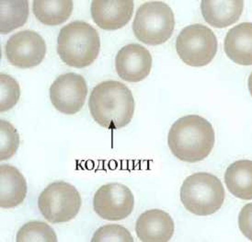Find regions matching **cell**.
Instances as JSON below:
<instances>
[{
    "label": "cell",
    "instance_id": "5b68a950",
    "mask_svg": "<svg viewBox=\"0 0 252 242\" xmlns=\"http://www.w3.org/2000/svg\"><path fill=\"white\" fill-rule=\"evenodd\" d=\"M175 28L171 7L161 1L147 2L138 7L133 22V34L147 45H159L168 41Z\"/></svg>",
    "mask_w": 252,
    "mask_h": 242
},
{
    "label": "cell",
    "instance_id": "277c9868",
    "mask_svg": "<svg viewBox=\"0 0 252 242\" xmlns=\"http://www.w3.org/2000/svg\"><path fill=\"white\" fill-rule=\"evenodd\" d=\"M181 201L191 214L206 216L215 214L224 202V189L216 175L196 173L189 175L181 188Z\"/></svg>",
    "mask_w": 252,
    "mask_h": 242
},
{
    "label": "cell",
    "instance_id": "3957f363",
    "mask_svg": "<svg viewBox=\"0 0 252 242\" xmlns=\"http://www.w3.org/2000/svg\"><path fill=\"white\" fill-rule=\"evenodd\" d=\"M100 40L97 30L82 21H73L61 29L57 53L63 63L76 69L91 66L98 58Z\"/></svg>",
    "mask_w": 252,
    "mask_h": 242
},
{
    "label": "cell",
    "instance_id": "9a60e30c",
    "mask_svg": "<svg viewBox=\"0 0 252 242\" xmlns=\"http://www.w3.org/2000/svg\"><path fill=\"white\" fill-rule=\"evenodd\" d=\"M27 182L21 172L8 164L0 166V207L14 208L22 204L27 195Z\"/></svg>",
    "mask_w": 252,
    "mask_h": 242
},
{
    "label": "cell",
    "instance_id": "9c48e42d",
    "mask_svg": "<svg viewBox=\"0 0 252 242\" xmlns=\"http://www.w3.org/2000/svg\"><path fill=\"white\" fill-rule=\"evenodd\" d=\"M46 43L34 31H21L9 37L5 46L7 61L21 69L39 66L46 56Z\"/></svg>",
    "mask_w": 252,
    "mask_h": 242
},
{
    "label": "cell",
    "instance_id": "ba28073f",
    "mask_svg": "<svg viewBox=\"0 0 252 242\" xmlns=\"http://www.w3.org/2000/svg\"><path fill=\"white\" fill-rule=\"evenodd\" d=\"M134 196L128 187L112 182L98 188L93 198V209L102 219L119 221L133 212Z\"/></svg>",
    "mask_w": 252,
    "mask_h": 242
},
{
    "label": "cell",
    "instance_id": "cb8c5ba5",
    "mask_svg": "<svg viewBox=\"0 0 252 242\" xmlns=\"http://www.w3.org/2000/svg\"><path fill=\"white\" fill-rule=\"evenodd\" d=\"M238 228L242 234L252 242V203L241 209L238 214Z\"/></svg>",
    "mask_w": 252,
    "mask_h": 242
},
{
    "label": "cell",
    "instance_id": "603a6c76",
    "mask_svg": "<svg viewBox=\"0 0 252 242\" xmlns=\"http://www.w3.org/2000/svg\"><path fill=\"white\" fill-rule=\"evenodd\" d=\"M133 242V236L127 228L120 225H106L98 228L91 242Z\"/></svg>",
    "mask_w": 252,
    "mask_h": 242
},
{
    "label": "cell",
    "instance_id": "6da1fadb",
    "mask_svg": "<svg viewBox=\"0 0 252 242\" xmlns=\"http://www.w3.org/2000/svg\"><path fill=\"white\" fill-rule=\"evenodd\" d=\"M89 108L98 125L109 130H118L132 121L135 103L132 91L126 85L107 80L91 91Z\"/></svg>",
    "mask_w": 252,
    "mask_h": 242
},
{
    "label": "cell",
    "instance_id": "44dd1931",
    "mask_svg": "<svg viewBox=\"0 0 252 242\" xmlns=\"http://www.w3.org/2000/svg\"><path fill=\"white\" fill-rule=\"evenodd\" d=\"M0 160L12 158L20 145V137L17 129L10 123L0 120Z\"/></svg>",
    "mask_w": 252,
    "mask_h": 242
},
{
    "label": "cell",
    "instance_id": "8fae6325",
    "mask_svg": "<svg viewBox=\"0 0 252 242\" xmlns=\"http://www.w3.org/2000/svg\"><path fill=\"white\" fill-rule=\"evenodd\" d=\"M151 69V54L138 43L124 46L115 57V70L118 76L127 82H140L149 76Z\"/></svg>",
    "mask_w": 252,
    "mask_h": 242
},
{
    "label": "cell",
    "instance_id": "4fadbf2b",
    "mask_svg": "<svg viewBox=\"0 0 252 242\" xmlns=\"http://www.w3.org/2000/svg\"><path fill=\"white\" fill-rule=\"evenodd\" d=\"M175 230L172 217L160 209H151L139 215L135 232L142 242H168Z\"/></svg>",
    "mask_w": 252,
    "mask_h": 242
},
{
    "label": "cell",
    "instance_id": "30bf717a",
    "mask_svg": "<svg viewBox=\"0 0 252 242\" xmlns=\"http://www.w3.org/2000/svg\"><path fill=\"white\" fill-rule=\"evenodd\" d=\"M88 85L84 77L76 73L58 76L50 87V100L56 110L63 114H76L84 106Z\"/></svg>",
    "mask_w": 252,
    "mask_h": 242
},
{
    "label": "cell",
    "instance_id": "e0dca14e",
    "mask_svg": "<svg viewBox=\"0 0 252 242\" xmlns=\"http://www.w3.org/2000/svg\"><path fill=\"white\" fill-rule=\"evenodd\" d=\"M224 183L235 197L252 200V160L235 161L226 169Z\"/></svg>",
    "mask_w": 252,
    "mask_h": 242
},
{
    "label": "cell",
    "instance_id": "52a82bcc",
    "mask_svg": "<svg viewBox=\"0 0 252 242\" xmlns=\"http://www.w3.org/2000/svg\"><path fill=\"white\" fill-rule=\"evenodd\" d=\"M179 57L189 67L207 66L217 56L218 41L215 33L203 24H192L182 30L176 40Z\"/></svg>",
    "mask_w": 252,
    "mask_h": 242
},
{
    "label": "cell",
    "instance_id": "7402d4cb",
    "mask_svg": "<svg viewBox=\"0 0 252 242\" xmlns=\"http://www.w3.org/2000/svg\"><path fill=\"white\" fill-rule=\"evenodd\" d=\"M0 111L5 112L12 109L21 97V89L12 76L6 74L0 75Z\"/></svg>",
    "mask_w": 252,
    "mask_h": 242
},
{
    "label": "cell",
    "instance_id": "2e32d148",
    "mask_svg": "<svg viewBox=\"0 0 252 242\" xmlns=\"http://www.w3.org/2000/svg\"><path fill=\"white\" fill-rule=\"evenodd\" d=\"M225 55L240 66H252V22H243L228 31L224 38Z\"/></svg>",
    "mask_w": 252,
    "mask_h": 242
},
{
    "label": "cell",
    "instance_id": "5bb4252c",
    "mask_svg": "<svg viewBox=\"0 0 252 242\" xmlns=\"http://www.w3.org/2000/svg\"><path fill=\"white\" fill-rule=\"evenodd\" d=\"M244 7L242 0H203L201 11L204 21L215 28H226L239 20Z\"/></svg>",
    "mask_w": 252,
    "mask_h": 242
},
{
    "label": "cell",
    "instance_id": "d6986e66",
    "mask_svg": "<svg viewBox=\"0 0 252 242\" xmlns=\"http://www.w3.org/2000/svg\"><path fill=\"white\" fill-rule=\"evenodd\" d=\"M29 17L27 0H1L0 1V34L7 35L16 29L22 27Z\"/></svg>",
    "mask_w": 252,
    "mask_h": 242
},
{
    "label": "cell",
    "instance_id": "7a4b0ae2",
    "mask_svg": "<svg viewBox=\"0 0 252 242\" xmlns=\"http://www.w3.org/2000/svg\"><path fill=\"white\" fill-rule=\"evenodd\" d=\"M216 143V134L205 118L189 114L180 118L168 132V144L177 159L195 163L206 159Z\"/></svg>",
    "mask_w": 252,
    "mask_h": 242
},
{
    "label": "cell",
    "instance_id": "8992f818",
    "mask_svg": "<svg viewBox=\"0 0 252 242\" xmlns=\"http://www.w3.org/2000/svg\"><path fill=\"white\" fill-rule=\"evenodd\" d=\"M81 196L77 188L63 180L50 183L38 198L42 216L52 224L70 221L81 208Z\"/></svg>",
    "mask_w": 252,
    "mask_h": 242
},
{
    "label": "cell",
    "instance_id": "7c38bea8",
    "mask_svg": "<svg viewBox=\"0 0 252 242\" xmlns=\"http://www.w3.org/2000/svg\"><path fill=\"white\" fill-rule=\"evenodd\" d=\"M133 0H94L91 2V17L98 27L115 31L125 27L132 19Z\"/></svg>",
    "mask_w": 252,
    "mask_h": 242
},
{
    "label": "cell",
    "instance_id": "ac0fdd59",
    "mask_svg": "<svg viewBox=\"0 0 252 242\" xmlns=\"http://www.w3.org/2000/svg\"><path fill=\"white\" fill-rule=\"evenodd\" d=\"M74 4L71 0H34L33 14L46 26H57L69 19Z\"/></svg>",
    "mask_w": 252,
    "mask_h": 242
},
{
    "label": "cell",
    "instance_id": "ffe728a7",
    "mask_svg": "<svg viewBox=\"0 0 252 242\" xmlns=\"http://www.w3.org/2000/svg\"><path fill=\"white\" fill-rule=\"evenodd\" d=\"M57 236L53 228L41 221L29 222L17 233V242H57Z\"/></svg>",
    "mask_w": 252,
    "mask_h": 242
},
{
    "label": "cell",
    "instance_id": "d4e9b609",
    "mask_svg": "<svg viewBox=\"0 0 252 242\" xmlns=\"http://www.w3.org/2000/svg\"><path fill=\"white\" fill-rule=\"evenodd\" d=\"M248 88L250 90V93L252 95V72L251 73V75L249 76V80H248Z\"/></svg>",
    "mask_w": 252,
    "mask_h": 242
}]
</instances>
